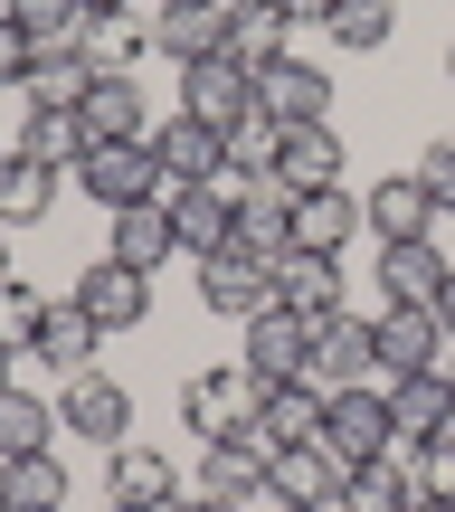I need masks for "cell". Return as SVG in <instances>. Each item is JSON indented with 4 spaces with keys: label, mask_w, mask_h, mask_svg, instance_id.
<instances>
[{
    "label": "cell",
    "mask_w": 455,
    "mask_h": 512,
    "mask_svg": "<svg viewBox=\"0 0 455 512\" xmlns=\"http://www.w3.org/2000/svg\"><path fill=\"white\" fill-rule=\"evenodd\" d=\"M256 399H266V380H256V370L247 361H237V370H190V380H181V418H190V437H247V427H256Z\"/></svg>",
    "instance_id": "6da1fadb"
},
{
    "label": "cell",
    "mask_w": 455,
    "mask_h": 512,
    "mask_svg": "<svg viewBox=\"0 0 455 512\" xmlns=\"http://www.w3.org/2000/svg\"><path fill=\"white\" fill-rule=\"evenodd\" d=\"M76 190H86L95 209H143V200H171V181H162V162H152V143H95L86 162H76Z\"/></svg>",
    "instance_id": "7a4b0ae2"
},
{
    "label": "cell",
    "mask_w": 455,
    "mask_h": 512,
    "mask_svg": "<svg viewBox=\"0 0 455 512\" xmlns=\"http://www.w3.org/2000/svg\"><path fill=\"white\" fill-rule=\"evenodd\" d=\"M57 427L76 446H124L133 437V389L105 380V370H76V380H57Z\"/></svg>",
    "instance_id": "3957f363"
},
{
    "label": "cell",
    "mask_w": 455,
    "mask_h": 512,
    "mask_svg": "<svg viewBox=\"0 0 455 512\" xmlns=\"http://www.w3.org/2000/svg\"><path fill=\"white\" fill-rule=\"evenodd\" d=\"M323 446L342 465H361V456H389V380H351V389H332V408H323Z\"/></svg>",
    "instance_id": "277c9868"
},
{
    "label": "cell",
    "mask_w": 455,
    "mask_h": 512,
    "mask_svg": "<svg viewBox=\"0 0 455 512\" xmlns=\"http://www.w3.org/2000/svg\"><path fill=\"white\" fill-rule=\"evenodd\" d=\"M313 380L323 389H351V380H380V313H323L313 323Z\"/></svg>",
    "instance_id": "5b68a950"
},
{
    "label": "cell",
    "mask_w": 455,
    "mask_h": 512,
    "mask_svg": "<svg viewBox=\"0 0 455 512\" xmlns=\"http://www.w3.org/2000/svg\"><path fill=\"white\" fill-rule=\"evenodd\" d=\"M237 361H247L266 389L275 380H304V370H313V323H304V313H285V304H266L256 323H237Z\"/></svg>",
    "instance_id": "8992f818"
},
{
    "label": "cell",
    "mask_w": 455,
    "mask_h": 512,
    "mask_svg": "<svg viewBox=\"0 0 455 512\" xmlns=\"http://www.w3.org/2000/svg\"><path fill=\"white\" fill-rule=\"evenodd\" d=\"M76 304L105 332H143L152 323V275L124 266V256H86V266H76Z\"/></svg>",
    "instance_id": "52a82bcc"
},
{
    "label": "cell",
    "mask_w": 455,
    "mask_h": 512,
    "mask_svg": "<svg viewBox=\"0 0 455 512\" xmlns=\"http://www.w3.org/2000/svg\"><path fill=\"white\" fill-rule=\"evenodd\" d=\"M190 266H200V304H209V313H228V323H256V313L275 304V266H266V256H247V247L190 256Z\"/></svg>",
    "instance_id": "ba28073f"
},
{
    "label": "cell",
    "mask_w": 455,
    "mask_h": 512,
    "mask_svg": "<svg viewBox=\"0 0 455 512\" xmlns=\"http://www.w3.org/2000/svg\"><path fill=\"white\" fill-rule=\"evenodd\" d=\"M152 57L171 67L228 57V0H152Z\"/></svg>",
    "instance_id": "9c48e42d"
},
{
    "label": "cell",
    "mask_w": 455,
    "mask_h": 512,
    "mask_svg": "<svg viewBox=\"0 0 455 512\" xmlns=\"http://www.w3.org/2000/svg\"><path fill=\"white\" fill-rule=\"evenodd\" d=\"M323 408H332V389L313 380V370H304V380H275L266 399H256V427H247V437L266 446V456H285V446H313V437H323Z\"/></svg>",
    "instance_id": "30bf717a"
},
{
    "label": "cell",
    "mask_w": 455,
    "mask_h": 512,
    "mask_svg": "<svg viewBox=\"0 0 455 512\" xmlns=\"http://www.w3.org/2000/svg\"><path fill=\"white\" fill-rule=\"evenodd\" d=\"M446 323L437 304H380V380H408V370H446Z\"/></svg>",
    "instance_id": "8fae6325"
},
{
    "label": "cell",
    "mask_w": 455,
    "mask_h": 512,
    "mask_svg": "<svg viewBox=\"0 0 455 512\" xmlns=\"http://www.w3.org/2000/svg\"><path fill=\"white\" fill-rule=\"evenodd\" d=\"M342 475H351V465L332 456L323 437H313V446H285V456L266 465V503H275V512H313V503H342Z\"/></svg>",
    "instance_id": "7c38bea8"
},
{
    "label": "cell",
    "mask_w": 455,
    "mask_h": 512,
    "mask_svg": "<svg viewBox=\"0 0 455 512\" xmlns=\"http://www.w3.org/2000/svg\"><path fill=\"white\" fill-rule=\"evenodd\" d=\"M266 446H256V437H209L200 446V475H190V494H209V503H266Z\"/></svg>",
    "instance_id": "4fadbf2b"
},
{
    "label": "cell",
    "mask_w": 455,
    "mask_h": 512,
    "mask_svg": "<svg viewBox=\"0 0 455 512\" xmlns=\"http://www.w3.org/2000/svg\"><path fill=\"white\" fill-rule=\"evenodd\" d=\"M105 503H124V512H171L181 503V475H171V456L162 446H105Z\"/></svg>",
    "instance_id": "5bb4252c"
},
{
    "label": "cell",
    "mask_w": 455,
    "mask_h": 512,
    "mask_svg": "<svg viewBox=\"0 0 455 512\" xmlns=\"http://www.w3.org/2000/svg\"><path fill=\"white\" fill-rule=\"evenodd\" d=\"M181 114H200V124L237 133L256 114V76L237 67V57H200V67H181Z\"/></svg>",
    "instance_id": "9a60e30c"
},
{
    "label": "cell",
    "mask_w": 455,
    "mask_h": 512,
    "mask_svg": "<svg viewBox=\"0 0 455 512\" xmlns=\"http://www.w3.org/2000/svg\"><path fill=\"white\" fill-rule=\"evenodd\" d=\"M256 114H275V124H332V76L313 67L304 48L275 57V67L256 76Z\"/></svg>",
    "instance_id": "2e32d148"
},
{
    "label": "cell",
    "mask_w": 455,
    "mask_h": 512,
    "mask_svg": "<svg viewBox=\"0 0 455 512\" xmlns=\"http://www.w3.org/2000/svg\"><path fill=\"white\" fill-rule=\"evenodd\" d=\"M152 162H162L171 190H181V181H219V171H228V133L200 124V114H162V124H152Z\"/></svg>",
    "instance_id": "e0dca14e"
},
{
    "label": "cell",
    "mask_w": 455,
    "mask_h": 512,
    "mask_svg": "<svg viewBox=\"0 0 455 512\" xmlns=\"http://www.w3.org/2000/svg\"><path fill=\"white\" fill-rule=\"evenodd\" d=\"M389 437H399V446L455 437V380H446V370H408V380H389Z\"/></svg>",
    "instance_id": "ac0fdd59"
},
{
    "label": "cell",
    "mask_w": 455,
    "mask_h": 512,
    "mask_svg": "<svg viewBox=\"0 0 455 512\" xmlns=\"http://www.w3.org/2000/svg\"><path fill=\"white\" fill-rule=\"evenodd\" d=\"M162 209H171V228H181V256H219V247H237V190H219V181H181Z\"/></svg>",
    "instance_id": "d6986e66"
},
{
    "label": "cell",
    "mask_w": 455,
    "mask_h": 512,
    "mask_svg": "<svg viewBox=\"0 0 455 512\" xmlns=\"http://www.w3.org/2000/svg\"><path fill=\"white\" fill-rule=\"evenodd\" d=\"M285 200H304V190H332L342 181V133L332 124H285V143H275V171H266Z\"/></svg>",
    "instance_id": "ffe728a7"
},
{
    "label": "cell",
    "mask_w": 455,
    "mask_h": 512,
    "mask_svg": "<svg viewBox=\"0 0 455 512\" xmlns=\"http://www.w3.org/2000/svg\"><path fill=\"white\" fill-rule=\"evenodd\" d=\"M10 152H29V162H48L57 181H76V162L95 152V133L76 124V105H29V95H19V143H10Z\"/></svg>",
    "instance_id": "44dd1931"
},
{
    "label": "cell",
    "mask_w": 455,
    "mask_h": 512,
    "mask_svg": "<svg viewBox=\"0 0 455 512\" xmlns=\"http://www.w3.org/2000/svg\"><path fill=\"white\" fill-rule=\"evenodd\" d=\"M76 124H86L95 143H152L143 76H95V86H86V105H76Z\"/></svg>",
    "instance_id": "7402d4cb"
},
{
    "label": "cell",
    "mask_w": 455,
    "mask_h": 512,
    "mask_svg": "<svg viewBox=\"0 0 455 512\" xmlns=\"http://www.w3.org/2000/svg\"><path fill=\"white\" fill-rule=\"evenodd\" d=\"M361 219H370V238H380V247H399V238H437V200H427L418 171H399V181L361 190Z\"/></svg>",
    "instance_id": "603a6c76"
},
{
    "label": "cell",
    "mask_w": 455,
    "mask_h": 512,
    "mask_svg": "<svg viewBox=\"0 0 455 512\" xmlns=\"http://www.w3.org/2000/svg\"><path fill=\"white\" fill-rule=\"evenodd\" d=\"M95 342H105V323H95L76 294H48V323H38V361L57 370V380H76V370H95Z\"/></svg>",
    "instance_id": "cb8c5ba5"
},
{
    "label": "cell",
    "mask_w": 455,
    "mask_h": 512,
    "mask_svg": "<svg viewBox=\"0 0 455 512\" xmlns=\"http://www.w3.org/2000/svg\"><path fill=\"white\" fill-rule=\"evenodd\" d=\"M455 275V256H437V238H399L380 247V304H437Z\"/></svg>",
    "instance_id": "d4e9b609"
},
{
    "label": "cell",
    "mask_w": 455,
    "mask_h": 512,
    "mask_svg": "<svg viewBox=\"0 0 455 512\" xmlns=\"http://www.w3.org/2000/svg\"><path fill=\"white\" fill-rule=\"evenodd\" d=\"M275 304H285V313H304V323L342 313V256H313V247L275 256Z\"/></svg>",
    "instance_id": "484cf974"
},
{
    "label": "cell",
    "mask_w": 455,
    "mask_h": 512,
    "mask_svg": "<svg viewBox=\"0 0 455 512\" xmlns=\"http://www.w3.org/2000/svg\"><path fill=\"white\" fill-rule=\"evenodd\" d=\"M228 57L247 76H266L275 57H294V19L275 10V0H228Z\"/></svg>",
    "instance_id": "4316f807"
},
{
    "label": "cell",
    "mask_w": 455,
    "mask_h": 512,
    "mask_svg": "<svg viewBox=\"0 0 455 512\" xmlns=\"http://www.w3.org/2000/svg\"><path fill=\"white\" fill-rule=\"evenodd\" d=\"M361 200H351V190L342 181H332V190H304V200H294V247H313V256H342L351 238H361Z\"/></svg>",
    "instance_id": "83f0119b"
},
{
    "label": "cell",
    "mask_w": 455,
    "mask_h": 512,
    "mask_svg": "<svg viewBox=\"0 0 455 512\" xmlns=\"http://www.w3.org/2000/svg\"><path fill=\"white\" fill-rule=\"evenodd\" d=\"M86 86H95V67H86V38H38V57H29V105H86Z\"/></svg>",
    "instance_id": "f1b7e54d"
},
{
    "label": "cell",
    "mask_w": 455,
    "mask_h": 512,
    "mask_svg": "<svg viewBox=\"0 0 455 512\" xmlns=\"http://www.w3.org/2000/svg\"><path fill=\"white\" fill-rule=\"evenodd\" d=\"M418 503V475H408V446H389V456H361L342 475V512H408Z\"/></svg>",
    "instance_id": "f546056e"
},
{
    "label": "cell",
    "mask_w": 455,
    "mask_h": 512,
    "mask_svg": "<svg viewBox=\"0 0 455 512\" xmlns=\"http://www.w3.org/2000/svg\"><path fill=\"white\" fill-rule=\"evenodd\" d=\"M105 256H124V266L162 275V256H181V228H171V209H162V200L114 209V238H105Z\"/></svg>",
    "instance_id": "4dcf8cb0"
},
{
    "label": "cell",
    "mask_w": 455,
    "mask_h": 512,
    "mask_svg": "<svg viewBox=\"0 0 455 512\" xmlns=\"http://www.w3.org/2000/svg\"><path fill=\"white\" fill-rule=\"evenodd\" d=\"M237 247L266 256V266H275V256H294V200L275 181H256L247 200H237Z\"/></svg>",
    "instance_id": "1f68e13d"
},
{
    "label": "cell",
    "mask_w": 455,
    "mask_h": 512,
    "mask_svg": "<svg viewBox=\"0 0 455 512\" xmlns=\"http://www.w3.org/2000/svg\"><path fill=\"white\" fill-rule=\"evenodd\" d=\"M67 427H57V399H38V389H0V465L10 456H38V446H57Z\"/></svg>",
    "instance_id": "d6a6232c"
},
{
    "label": "cell",
    "mask_w": 455,
    "mask_h": 512,
    "mask_svg": "<svg viewBox=\"0 0 455 512\" xmlns=\"http://www.w3.org/2000/svg\"><path fill=\"white\" fill-rule=\"evenodd\" d=\"M57 209V171L29 152H0V228H38Z\"/></svg>",
    "instance_id": "836d02e7"
},
{
    "label": "cell",
    "mask_w": 455,
    "mask_h": 512,
    "mask_svg": "<svg viewBox=\"0 0 455 512\" xmlns=\"http://www.w3.org/2000/svg\"><path fill=\"white\" fill-rule=\"evenodd\" d=\"M67 465H57V446H38V456H10L0 465V494H10V512H67Z\"/></svg>",
    "instance_id": "e575fe53"
},
{
    "label": "cell",
    "mask_w": 455,
    "mask_h": 512,
    "mask_svg": "<svg viewBox=\"0 0 455 512\" xmlns=\"http://www.w3.org/2000/svg\"><path fill=\"white\" fill-rule=\"evenodd\" d=\"M332 48H351V57H380L389 38H399V0H332Z\"/></svg>",
    "instance_id": "d590c367"
},
{
    "label": "cell",
    "mask_w": 455,
    "mask_h": 512,
    "mask_svg": "<svg viewBox=\"0 0 455 512\" xmlns=\"http://www.w3.org/2000/svg\"><path fill=\"white\" fill-rule=\"evenodd\" d=\"M76 38H86L95 76H133V57L152 48V29H133V19H76Z\"/></svg>",
    "instance_id": "8d00e7d4"
},
{
    "label": "cell",
    "mask_w": 455,
    "mask_h": 512,
    "mask_svg": "<svg viewBox=\"0 0 455 512\" xmlns=\"http://www.w3.org/2000/svg\"><path fill=\"white\" fill-rule=\"evenodd\" d=\"M275 143H285V124H275V114H247V124L228 133V171L266 181V171H275Z\"/></svg>",
    "instance_id": "74e56055"
},
{
    "label": "cell",
    "mask_w": 455,
    "mask_h": 512,
    "mask_svg": "<svg viewBox=\"0 0 455 512\" xmlns=\"http://www.w3.org/2000/svg\"><path fill=\"white\" fill-rule=\"evenodd\" d=\"M38 323H48V294L10 275V285H0V342H10V351H29V342H38Z\"/></svg>",
    "instance_id": "f35d334b"
},
{
    "label": "cell",
    "mask_w": 455,
    "mask_h": 512,
    "mask_svg": "<svg viewBox=\"0 0 455 512\" xmlns=\"http://www.w3.org/2000/svg\"><path fill=\"white\" fill-rule=\"evenodd\" d=\"M408 475H418V503H455V437L408 446Z\"/></svg>",
    "instance_id": "ab89813d"
},
{
    "label": "cell",
    "mask_w": 455,
    "mask_h": 512,
    "mask_svg": "<svg viewBox=\"0 0 455 512\" xmlns=\"http://www.w3.org/2000/svg\"><path fill=\"white\" fill-rule=\"evenodd\" d=\"M0 10H10L29 38H76V19H86L76 0H0Z\"/></svg>",
    "instance_id": "60d3db41"
},
{
    "label": "cell",
    "mask_w": 455,
    "mask_h": 512,
    "mask_svg": "<svg viewBox=\"0 0 455 512\" xmlns=\"http://www.w3.org/2000/svg\"><path fill=\"white\" fill-rule=\"evenodd\" d=\"M418 181H427V200L455 209V133H437V143L418 152Z\"/></svg>",
    "instance_id": "b9f144b4"
},
{
    "label": "cell",
    "mask_w": 455,
    "mask_h": 512,
    "mask_svg": "<svg viewBox=\"0 0 455 512\" xmlns=\"http://www.w3.org/2000/svg\"><path fill=\"white\" fill-rule=\"evenodd\" d=\"M29 57H38V38H29V29H19V19H10V10H0V86H10V95H19V86H29Z\"/></svg>",
    "instance_id": "7bdbcfd3"
},
{
    "label": "cell",
    "mask_w": 455,
    "mask_h": 512,
    "mask_svg": "<svg viewBox=\"0 0 455 512\" xmlns=\"http://www.w3.org/2000/svg\"><path fill=\"white\" fill-rule=\"evenodd\" d=\"M275 10H285L294 29H323V19H332V0H275Z\"/></svg>",
    "instance_id": "ee69618b"
},
{
    "label": "cell",
    "mask_w": 455,
    "mask_h": 512,
    "mask_svg": "<svg viewBox=\"0 0 455 512\" xmlns=\"http://www.w3.org/2000/svg\"><path fill=\"white\" fill-rule=\"evenodd\" d=\"M76 10H86V19H124L133 0H76Z\"/></svg>",
    "instance_id": "f6af8a7d"
},
{
    "label": "cell",
    "mask_w": 455,
    "mask_h": 512,
    "mask_svg": "<svg viewBox=\"0 0 455 512\" xmlns=\"http://www.w3.org/2000/svg\"><path fill=\"white\" fill-rule=\"evenodd\" d=\"M437 323H446V342H455V275H446V294H437Z\"/></svg>",
    "instance_id": "bcb514c9"
},
{
    "label": "cell",
    "mask_w": 455,
    "mask_h": 512,
    "mask_svg": "<svg viewBox=\"0 0 455 512\" xmlns=\"http://www.w3.org/2000/svg\"><path fill=\"white\" fill-rule=\"evenodd\" d=\"M171 512H228V503H209V494H181V503H171Z\"/></svg>",
    "instance_id": "7dc6e473"
},
{
    "label": "cell",
    "mask_w": 455,
    "mask_h": 512,
    "mask_svg": "<svg viewBox=\"0 0 455 512\" xmlns=\"http://www.w3.org/2000/svg\"><path fill=\"white\" fill-rule=\"evenodd\" d=\"M0 285H10V228H0Z\"/></svg>",
    "instance_id": "c3c4849f"
},
{
    "label": "cell",
    "mask_w": 455,
    "mask_h": 512,
    "mask_svg": "<svg viewBox=\"0 0 455 512\" xmlns=\"http://www.w3.org/2000/svg\"><path fill=\"white\" fill-rule=\"evenodd\" d=\"M10 361H19V351H10V342H0V389H10Z\"/></svg>",
    "instance_id": "681fc988"
},
{
    "label": "cell",
    "mask_w": 455,
    "mask_h": 512,
    "mask_svg": "<svg viewBox=\"0 0 455 512\" xmlns=\"http://www.w3.org/2000/svg\"><path fill=\"white\" fill-rule=\"evenodd\" d=\"M446 86H455V38H446Z\"/></svg>",
    "instance_id": "f907efd6"
},
{
    "label": "cell",
    "mask_w": 455,
    "mask_h": 512,
    "mask_svg": "<svg viewBox=\"0 0 455 512\" xmlns=\"http://www.w3.org/2000/svg\"><path fill=\"white\" fill-rule=\"evenodd\" d=\"M408 512H455V503H408Z\"/></svg>",
    "instance_id": "816d5d0a"
},
{
    "label": "cell",
    "mask_w": 455,
    "mask_h": 512,
    "mask_svg": "<svg viewBox=\"0 0 455 512\" xmlns=\"http://www.w3.org/2000/svg\"><path fill=\"white\" fill-rule=\"evenodd\" d=\"M313 512H342V503H313Z\"/></svg>",
    "instance_id": "f5cc1de1"
},
{
    "label": "cell",
    "mask_w": 455,
    "mask_h": 512,
    "mask_svg": "<svg viewBox=\"0 0 455 512\" xmlns=\"http://www.w3.org/2000/svg\"><path fill=\"white\" fill-rule=\"evenodd\" d=\"M0 512H10V494H0Z\"/></svg>",
    "instance_id": "db71d44e"
},
{
    "label": "cell",
    "mask_w": 455,
    "mask_h": 512,
    "mask_svg": "<svg viewBox=\"0 0 455 512\" xmlns=\"http://www.w3.org/2000/svg\"><path fill=\"white\" fill-rule=\"evenodd\" d=\"M105 512H124V503H105Z\"/></svg>",
    "instance_id": "11a10c76"
},
{
    "label": "cell",
    "mask_w": 455,
    "mask_h": 512,
    "mask_svg": "<svg viewBox=\"0 0 455 512\" xmlns=\"http://www.w3.org/2000/svg\"><path fill=\"white\" fill-rule=\"evenodd\" d=\"M446 380H455V370H446Z\"/></svg>",
    "instance_id": "9f6ffc18"
},
{
    "label": "cell",
    "mask_w": 455,
    "mask_h": 512,
    "mask_svg": "<svg viewBox=\"0 0 455 512\" xmlns=\"http://www.w3.org/2000/svg\"><path fill=\"white\" fill-rule=\"evenodd\" d=\"M0 152H10V143H0Z\"/></svg>",
    "instance_id": "6f0895ef"
}]
</instances>
